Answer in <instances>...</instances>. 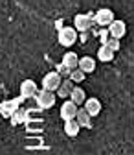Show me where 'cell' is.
Returning a JSON list of instances; mask_svg holds the SVG:
<instances>
[{"instance_id":"1","label":"cell","mask_w":134,"mask_h":155,"mask_svg":"<svg viewBox=\"0 0 134 155\" xmlns=\"http://www.w3.org/2000/svg\"><path fill=\"white\" fill-rule=\"evenodd\" d=\"M73 24H75V31L77 33H86L88 30H92L94 24V15L92 13H79L73 17Z\"/></svg>"},{"instance_id":"2","label":"cell","mask_w":134,"mask_h":155,"mask_svg":"<svg viewBox=\"0 0 134 155\" xmlns=\"http://www.w3.org/2000/svg\"><path fill=\"white\" fill-rule=\"evenodd\" d=\"M24 102H26V100L22 98V96H17V98H13V100H4V102H0V114L6 116V118H11V114H13L15 111L20 109V105H22Z\"/></svg>"},{"instance_id":"3","label":"cell","mask_w":134,"mask_h":155,"mask_svg":"<svg viewBox=\"0 0 134 155\" xmlns=\"http://www.w3.org/2000/svg\"><path fill=\"white\" fill-rule=\"evenodd\" d=\"M35 102L39 105V109H50L55 105V94L50 92V91H37L35 94Z\"/></svg>"},{"instance_id":"4","label":"cell","mask_w":134,"mask_h":155,"mask_svg":"<svg viewBox=\"0 0 134 155\" xmlns=\"http://www.w3.org/2000/svg\"><path fill=\"white\" fill-rule=\"evenodd\" d=\"M61 81H63V78L57 74L55 70H53V72H48V74L42 78V91H50V92L55 94V91L59 89Z\"/></svg>"},{"instance_id":"5","label":"cell","mask_w":134,"mask_h":155,"mask_svg":"<svg viewBox=\"0 0 134 155\" xmlns=\"http://www.w3.org/2000/svg\"><path fill=\"white\" fill-rule=\"evenodd\" d=\"M114 21V11L108 8H101L94 13V22L99 24L101 28H108V24Z\"/></svg>"},{"instance_id":"6","label":"cell","mask_w":134,"mask_h":155,"mask_svg":"<svg viewBox=\"0 0 134 155\" xmlns=\"http://www.w3.org/2000/svg\"><path fill=\"white\" fill-rule=\"evenodd\" d=\"M59 43L63 46H72L77 43V31L72 26H63V30H59Z\"/></svg>"},{"instance_id":"7","label":"cell","mask_w":134,"mask_h":155,"mask_svg":"<svg viewBox=\"0 0 134 155\" xmlns=\"http://www.w3.org/2000/svg\"><path fill=\"white\" fill-rule=\"evenodd\" d=\"M107 31H108L110 39H118V41H121V37L127 33V24L123 21H116V18H114V21L108 24Z\"/></svg>"},{"instance_id":"8","label":"cell","mask_w":134,"mask_h":155,"mask_svg":"<svg viewBox=\"0 0 134 155\" xmlns=\"http://www.w3.org/2000/svg\"><path fill=\"white\" fill-rule=\"evenodd\" d=\"M83 105H85L83 109L88 113V116H90V118H94V116H98V114L101 113V109H103V105H101V102H99L98 98H86Z\"/></svg>"},{"instance_id":"9","label":"cell","mask_w":134,"mask_h":155,"mask_svg":"<svg viewBox=\"0 0 134 155\" xmlns=\"http://www.w3.org/2000/svg\"><path fill=\"white\" fill-rule=\"evenodd\" d=\"M77 105L75 104H72L70 100H64L63 102V105H61V118L64 120V122H68V120H73L75 118V113H77Z\"/></svg>"},{"instance_id":"10","label":"cell","mask_w":134,"mask_h":155,"mask_svg":"<svg viewBox=\"0 0 134 155\" xmlns=\"http://www.w3.org/2000/svg\"><path fill=\"white\" fill-rule=\"evenodd\" d=\"M35 94H37V83L33 80H24L20 83V96L28 100V98H35Z\"/></svg>"},{"instance_id":"11","label":"cell","mask_w":134,"mask_h":155,"mask_svg":"<svg viewBox=\"0 0 134 155\" xmlns=\"http://www.w3.org/2000/svg\"><path fill=\"white\" fill-rule=\"evenodd\" d=\"M77 68L86 76V74H92L94 70H95V59H92L90 55H85V57H81V59L77 61Z\"/></svg>"},{"instance_id":"12","label":"cell","mask_w":134,"mask_h":155,"mask_svg":"<svg viewBox=\"0 0 134 155\" xmlns=\"http://www.w3.org/2000/svg\"><path fill=\"white\" fill-rule=\"evenodd\" d=\"M68 100L79 107V105H83V104H85V100H86V92H85L81 87H73V89H72V92H70V96H68Z\"/></svg>"},{"instance_id":"13","label":"cell","mask_w":134,"mask_h":155,"mask_svg":"<svg viewBox=\"0 0 134 155\" xmlns=\"http://www.w3.org/2000/svg\"><path fill=\"white\" fill-rule=\"evenodd\" d=\"M73 87H75V85H73L70 80H63L61 85H59V89L55 91V98H66V100H68V96H70V92H72Z\"/></svg>"},{"instance_id":"14","label":"cell","mask_w":134,"mask_h":155,"mask_svg":"<svg viewBox=\"0 0 134 155\" xmlns=\"http://www.w3.org/2000/svg\"><path fill=\"white\" fill-rule=\"evenodd\" d=\"M75 122H77L79 127H92V118L88 116V113L85 109H77V113H75Z\"/></svg>"},{"instance_id":"15","label":"cell","mask_w":134,"mask_h":155,"mask_svg":"<svg viewBox=\"0 0 134 155\" xmlns=\"http://www.w3.org/2000/svg\"><path fill=\"white\" fill-rule=\"evenodd\" d=\"M77 54H73V52H66L63 55V67H66L68 70H73V68H77Z\"/></svg>"},{"instance_id":"16","label":"cell","mask_w":134,"mask_h":155,"mask_svg":"<svg viewBox=\"0 0 134 155\" xmlns=\"http://www.w3.org/2000/svg\"><path fill=\"white\" fill-rule=\"evenodd\" d=\"M98 59H99V61H103V63H108V61H112V59H114V52H112L107 45H101V46H99V50H98Z\"/></svg>"},{"instance_id":"17","label":"cell","mask_w":134,"mask_h":155,"mask_svg":"<svg viewBox=\"0 0 134 155\" xmlns=\"http://www.w3.org/2000/svg\"><path fill=\"white\" fill-rule=\"evenodd\" d=\"M79 126H77V122L75 120H68V122H64V133L68 135V137H77L79 135Z\"/></svg>"},{"instance_id":"18","label":"cell","mask_w":134,"mask_h":155,"mask_svg":"<svg viewBox=\"0 0 134 155\" xmlns=\"http://www.w3.org/2000/svg\"><path fill=\"white\" fill-rule=\"evenodd\" d=\"M26 118H28V111L26 109H18V111H15L11 114V124L13 126H18V124L26 122Z\"/></svg>"},{"instance_id":"19","label":"cell","mask_w":134,"mask_h":155,"mask_svg":"<svg viewBox=\"0 0 134 155\" xmlns=\"http://www.w3.org/2000/svg\"><path fill=\"white\" fill-rule=\"evenodd\" d=\"M68 80H70L73 85H75V83H81V81L85 80V74H83L79 68H73V70L70 72V78H68Z\"/></svg>"},{"instance_id":"20","label":"cell","mask_w":134,"mask_h":155,"mask_svg":"<svg viewBox=\"0 0 134 155\" xmlns=\"http://www.w3.org/2000/svg\"><path fill=\"white\" fill-rule=\"evenodd\" d=\"M107 46L116 54L118 50H120V46H121V41H118V39H108V43H107Z\"/></svg>"},{"instance_id":"21","label":"cell","mask_w":134,"mask_h":155,"mask_svg":"<svg viewBox=\"0 0 134 155\" xmlns=\"http://www.w3.org/2000/svg\"><path fill=\"white\" fill-rule=\"evenodd\" d=\"M57 74H59L61 78H64V80H68V78H70V72L72 70H68L66 67H63V65H57V70H55Z\"/></svg>"},{"instance_id":"22","label":"cell","mask_w":134,"mask_h":155,"mask_svg":"<svg viewBox=\"0 0 134 155\" xmlns=\"http://www.w3.org/2000/svg\"><path fill=\"white\" fill-rule=\"evenodd\" d=\"M108 39H110V35H108L107 28H101V30H99V41H101V45H107Z\"/></svg>"},{"instance_id":"23","label":"cell","mask_w":134,"mask_h":155,"mask_svg":"<svg viewBox=\"0 0 134 155\" xmlns=\"http://www.w3.org/2000/svg\"><path fill=\"white\" fill-rule=\"evenodd\" d=\"M63 24H64V21H63V18H59V21L55 22V28H57V31H59V30H63Z\"/></svg>"},{"instance_id":"24","label":"cell","mask_w":134,"mask_h":155,"mask_svg":"<svg viewBox=\"0 0 134 155\" xmlns=\"http://www.w3.org/2000/svg\"><path fill=\"white\" fill-rule=\"evenodd\" d=\"M77 39H81V43H86L88 41V31L86 33H81V37H77Z\"/></svg>"}]
</instances>
